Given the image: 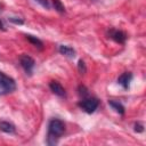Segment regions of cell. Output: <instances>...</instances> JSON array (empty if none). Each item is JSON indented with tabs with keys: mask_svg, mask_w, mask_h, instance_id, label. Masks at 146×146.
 <instances>
[{
	"mask_svg": "<svg viewBox=\"0 0 146 146\" xmlns=\"http://www.w3.org/2000/svg\"><path fill=\"white\" fill-rule=\"evenodd\" d=\"M58 51H59L62 55H64V56H66V57H68V58H74V57H75V50H74V48L71 47V46L60 44V46L58 47Z\"/></svg>",
	"mask_w": 146,
	"mask_h": 146,
	"instance_id": "ba28073f",
	"label": "cell"
},
{
	"mask_svg": "<svg viewBox=\"0 0 146 146\" xmlns=\"http://www.w3.org/2000/svg\"><path fill=\"white\" fill-rule=\"evenodd\" d=\"M65 132V123L59 119H51L48 123V135L47 144L52 146L58 143V139Z\"/></svg>",
	"mask_w": 146,
	"mask_h": 146,
	"instance_id": "6da1fadb",
	"label": "cell"
},
{
	"mask_svg": "<svg viewBox=\"0 0 146 146\" xmlns=\"http://www.w3.org/2000/svg\"><path fill=\"white\" fill-rule=\"evenodd\" d=\"M108 105H110L116 113H119L120 115H123L124 112H125L124 106H123L120 102H117V100H113V99H111V100H108Z\"/></svg>",
	"mask_w": 146,
	"mask_h": 146,
	"instance_id": "30bf717a",
	"label": "cell"
},
{
	"mask_svg": "<svg viewBox=\"0 0 146 146\" xmlns=\"http://www.w3.org/2000/svg\"><path fill=\"white\" fill-rule=\"evenodd\" d=\"M133 130H135L136 132H143V131H144V124L140 123V122H136V123L133 124Z\"/></svg>",
	"mask_w": 146,
	"mask_h": 146,
	"instance_id": "9a60e30c",
	"label": "cell"
},
{
	"mask_svg": "<svg viewBox=\"0 0 146 146\" xmlns=\"http://www.w3.org/2000/svg\"><path fill=\"white\" fill-rule=\"evenodd\" d=\"M15 90H16L15 80L11 76H9L0 71V96L11 94Z\"/></svg>",
	"mask_w": 146,
	"mask_h": 146,
	"instance_id": "7a4b0ae2",
	"label": "cell"
},
{
	"mask_svg": "<svg viewBox=\"0 0 146 146\" xmlns=\"http://www.w3.org/2000/svg\"><path fill=\"white\" fill-rule=\"evenodd\" d=\"M78 70H79V72L81 74H84L87 72V66H86V64H84V62L82 59H80L78 62Z\"/></svg>",
	"mask_w": 146,
	"mask_h": 146,
	"instance_id": "4fadbf2b",
	"label": "cell"
},
{
	"mask_svg": "<svg viewBox=\"0 0 146 146\" xmlns=\"http://www.w3.org/2000/svg\"><path fill=\"white\" fill-rule=\"evenodd\" d=\"M26 36V39L32 43V44H34L35 47H38V48H40V49H42V46H43V43H42V41L39 39V38H36V36H34V35H31V34H26L25 35Z\"/></svg>",
	"mask_w": 146,
	"mask_h": 146,
	"instance_id": "8fae6325",
	"label": "cell"
},
{
	"mask_svg": "<svg viewBox=\"0 0 146 146\" xmlns=\"http://www.w3.org/2000/svg\"><path fill=\"white\" fill-rule=\"evenodd\" d=\"M49 88H50V90H51L55 95H57V96H59V97H65V96H66V91H65L64 87H63L59 82H57V81H51V82L49 83Z\"/></svg>",
	"mask_w": 146,
	"mask_h": 146,
	"instance_id": "52a82bcc",
	"label": "cell"
},
{
	"mask_svg": "<svg viewBox=\"0 0 146 146\" xmlns=\"http://www.w3.org/2000/svg\"><path fill=\"white\" fill-rule=\"evenodd\" d=\"M36 3H39L41 7L46 8V9H49L50 8V5H49V1L48 0H34Z\"/></svg>",
	"mask_w": 146,
	"mask_h": 146,
	"instance_id": "2e32d148",
	"label": "cell"
},
{
	"mask_svg": "<svg viewBox=\"0 0 146 146\" xmlns=\"http://www.w3.org/2000/svg\"><path fill=\"white\" fill-rule=\"evenodd\" d=\"M132 80V73L131 72H124L117 78V83L122 86L123 89H128L130 87V82Z\"/></svg>",
	"mask_w": 146,
	"mask_h": 146,
	"instance_id": "8992f818",
	"label": "cell"
},
{
	"mask_svg": "<svg viewBox=\"0 0 146 146\" xmlns=\"http://www.w3.org/2000/svg\"><path fill=\"white\" fill-rule=\"evenodd\" d=\"M78 94H79L80 96H82V98H84V97L88 96V89H87L84 86L80 84L79 88H78Z\"/></svg>",
	"mask_w": 146,
	"mask_h": 146,
	"instance_id": "5bb4252c",
	"label": "cell"
},
{
	"mask_svg": "<svg viewBox=\"0 0 146 146\" xmlns=\"http://www.w3.org/2000/svg\"><path fill=\"white\" fill-rule=\"evenodd\" d=\"M79 107L88 114L94 113L99 106V99L96 97H84L79 102Z\"/></svg>",
	"mask_w": 146,
	"mask_h": 146,
	"instance_id": "3957f363",
	"label": "cell"
},
{
	"mask_svg": "<svg viewBox=\"0 0 146 146\" xmlns=\"http://www.w3.org/2000/svg\"><path fill=\"white\" fill-rule=\"evenodd\" d=\"M0 130L6 132V133H9V135H13L15 133L16 131V128L15 125L9 122V121H0Z\"/></svg>",
	"mask_w": 146,
	"mask_h": 146,
	"instance_id": "9c48e42d",
	"label": "cell"
},
{
	"mask_svg": "<svg viewBox=\"0 0 146 146\" xmlns=\"http://www.w3.org/2000/svg\"><path fill=\"white\" fill-rule=\"evenodd\" d=\"M52 5H54V8L58 13H60V14L65 13V7H64V5H63V2L60 0H52Z\"/></svg>",
	"mask_w": 146,
	"mask_h": 146,
	"instance_id": "7c38bea8",
	"label": "cell"
},
{
	"mask_svg": "<svg viewBox=\"0 0 146 146\" xmlns=\"http://www.w3.org/2000/svg\"><path fill=\"white\" fill-rule=\"evenodd\" d=\"M107 35H108V38H111L112 40H114L115 42H119V43H124L127 40V34L123 31L115 30V29H110L107 31Z\"/></svg>",
	"mask_w": 146,
	"mask_h": 146,
	"instance_id": "5b68a950",
	"label": "cell"
},
{
	"mask_svg": "<svg viewBox=\"0 0 146 146\" xmlns=\"http://www.w3.org/2000/svg\"><path fill=\"white\" fill-rule=\"evenodd\" d=\"M9 21H10L11 23H15V24H23V23H24L23 18H19V17H10Z\"/></svg>",
	"mask_w": 146,
	"mask_h": 146,
	"instance_id": "e0dca14e",
	"label": "cell"
},
{
	"mask_svg": "<svg viewBox=\"0 0 146 146\" xmlns=\"http://www.w3.org/2000/svg\"><path fill=\"white\" fill-rule=\"evenodd\" d=\"M19 64H21V66L23 67V70L25 71V73H26L27 75H32L33 68H34V66H35V60H34L31 56L23 54V55L19 57Z\"/></svg>",
	"mask_w": 146,
	"mask_h": 146,
	"instance_id": "277c9868",
	"label": "cell"
}]
</instances>
